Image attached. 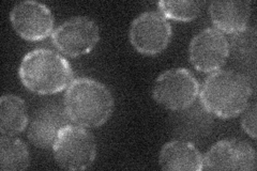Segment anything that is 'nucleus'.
Here are the masks:
<instances>
[{"instance_id":"1","label":"nucleus","mask_w":257,"mask_h":171,"mask_svg":"<svg viewBox=\"0 0 257 171\" xmlns=\"http://www.w3.org/2000/svg\"><path fill=\"white\" fill-rule=\"evenodd\" d=\"M252 95L250 80L241 73L228 70L213 72L204 81L200 103L212 116L228 119L239 116Z\"/></svg>"},{"instance_id":"2","label":"nucleus","mask_w":257,"mask_h":171,"mask_svg":"<svg viewBox=\"0 0 257 171\" xmlns=\"http://www.w3.org/2000/svg\"><path fill=\"white\" fill-rule=\"evenodd\" d=\"M23 85L38 94H55L67 89L73 81V70L69 61L51 50L31 51L20 66Z\"/></svg>"},{"instance_id":"3","label":"nucleus","mask_w":257,"mask_h":171,"mask_svg":"<svg viewBox=\"0 0 257 171\" xmlns=\"http://www.w3.org/2000/svg\"><path fill=\"white\" fill-rule=\"evenodd\" d=\"M64 107L74 124L98 127L105 123L114 109V97L99 81L77 78L67 88Z\"/></svg>"},{"instance_id":"4","label":"nucleus","mask_w":257,"mask_h":171,"mask_svg":"<svg viewBox=\"0 0 257 171\" xmlns=\"http://www.w3.org/2000/svg\"><path fill=\"white\" fill-rule=\"evenodd\" d=\"M53 152L57 164L63 169L84 170L93 164L96 144L86 127L72 123L60 132Z\"/></svg>"},{"instance_id":"5","label":"nucleus","mask_w":257,"mask_h":171,"mask_svg":"<svg viewBox=\"0 0 257 171\" xmlns=\"http://www.w3.org/2000/svg\"><path fill=\"white\" fill-rule=\"evenodd\" d=\"M199 84L186 69H173L161 74L152 88V96L166 109L178 111L195 103Z\"/></svg>"},{"instance_id":"6","label":"nucleus","mask_w":257,"mask_h":171,"mask_svg":"<svg viewBox=\"0 0 257 171\" xmlns=\"http://www.w3.org/2000/svg\"><path fill=\"white\" fill-rule=\"evenodd\" d=\"M171 38V24L160 12H145L131 24L130 41L141 54L154 56L162 53Z\"/></svg>"},{"instance_id":"7","label":"nucleus","mask_w":257,"mask_h":171,"mask_svg":"<svg viewBox=\"0 0 257 171\" xmlns=\"http://www.w3.org/2000/svg\"><path fill=\"white\" fill-rule=\"evenodd\" d=\"M100 38L99 27L85 16H76L56 29L52 40L57 50L70 57L90 53Z\"/></svg>"},{"instance_id":"8","label":"nucleus","mask_w":257,"mask_h":171,"mask_svg":"<svg viewBox=\"0 0 257 171\" xmlns=\"http://www.w3.org/2000/svg\"><path fill=\"white\" fill-rule=\"evenodd\" d=\"M190 60L196 70L200 72H216L226 62L229 56V43L221 31L205 29L192 39Z\"/></svg>"},{"instance_id":"9","label":"nucleus","mask_w":257,"mask_h":171,"mask_svg":"<svg viewBox=\"0 0 257 171\" xmlns=\"http://www.w3.org/2000/svg\"><path fill=\"white\" fill-rule=\"evenodd\" d=\"M203 169L246 171L256 169V152L242 140H221L204 155Z\"/></svg>"},{"instance_id":"10","label":"nucleus","mask_w":257,"mask_h":171,"mask_svg":"<svg viewBox=\"0 0 257 171\" xmlns=\"http://www.w3.org/2000/svg\"><path fill=\"white\" fill-rule=\"evenodd\" d=\"M10 20L15 31L27 41H41L54 32L51 10L38 2L19 3L11 11Z\"/></svg>"},{"instance_id":"11","label":"nucleus","mask_w":257,"mask_h":171,"mask_svg":"<svg viewBox=\"0 0 257 171\" xmlns=\"http://www.w3.org/2000/svg\"><path fill=\"white\" fill-rule=\"evenodd\" d=\"M72 123L64 105L48 104L32 116L28 125V138L38 148L53 149L60 132Z\"/></svg>"},{"instance_id":"12","label":"nucleus","mask_w":257,"mask_h":171,"mask_svg":"<svg viewBox=\"0 0 257 171\" xmlns=\"http://www.w3.org/2000/svg\"><path fill=\"white\" fill-rule=\"evenodd\" d=\"M160 167L170 171L203 170L204 156L196 146L184 140L167 142L160 152Z\"/></svg>"},{"instance_id":"13","label":"nucleus","mask_w":257,"mask_h":171,"mask_svg":"<svg viewBox=\"0 0 257 171\" xmlns=\"http://www.w3.org/2000/svg\"><path fill=\"white\" fill-rule=\"evenodd\" d=\"M250 2H213L210 16L214 26L221 32L234 35L247 28L251 16Z\"/></svg>"},{"instance_id":"14","label":"nucleus","mask_w":257,"mask_h":171,"mask_svg":"<svg viewBox=\"0 0 257 171\" xmlns=\"http://www.w3.org/2000/svg\"><path fill=\"white\" fill-rule=\"evenodd\" d=\"M26 104L20 96L4 95L0 99V132L2 135L15 136L28 125Z\"/></svg>"},{"instance_id":"15","label":"nucleus","mask_w":257,"mask_h":171,"mask_svg":"<svg viewBox=\"0 0 257 171\" xmlns=\"http://www.w3.org/2000/svg\"><path fill=\"white\" fill-rule=\"evenodd\" d=\"M30 155L26 144L15 136L0 138V169L3 171L25 170L29 167Z\"/></svg>"},{"instance_id":"16","label":"nucleus","mask_w":257,"mask_h":171,"mask_svg":"<svg viewBox=\"0 0 257 171\" xmlns=\"http://www.w3.org/2000/svg\"><path fill=\"white\" fill-rule=\"evenodd\" d=\"M158 7L160 13L166 19L179 22L195 20L200 11L199 4L196 2H160Z\"/></svg>"},{"instance_id":"17","label":"nucleus","mask_w":257,"mask_h":171,"mask_svg":"<svg viewBox=\"0 0 257 171\" xmlns=\"http://www.w3.org/2000/svg\"><path fill=\"white\" fill-rule=\"evenodd\" d=\"M234 53L238 59H250L255 57L256 52V32L253 28H245L244 30L232 35L229 52Z\"/></svg>"},{"instance_id":"18","label":"nucleus","mask_w":257,"mask_h":171,"mask_svg":"<svg viewBox=\"0 0 257 171\" xmlns=\"http://www.w3.org/2000/svg\"><path fill=\"white\" fill-rule=\"evenodd\" d=\"M241 124H242V128L244 132L252 137L253 139L256 138V104H248L246 108L243 110V117L242 121H241Z\"/></svg>"}]
</instances>
